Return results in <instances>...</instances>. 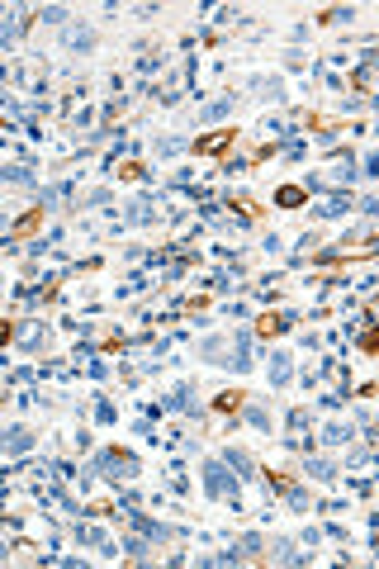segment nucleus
Returning a JSON list of instances; mask_svg holds the SVG:
<instances>
[{"mask_svg":"<svg viewBox=\"0 0 379 569\" xmlns=\"http://www.w3.org/2000/svg\"><path fill=\"white\" fill-rule=\"evenodd\" d=\"M223 147H233V133H209L194 142V152H223Z\"/></svg>","mask_w":379,"mask_h":569,"instance_id":"obj_1","label":"nucleus"},{"mask_svg":"<svg viewBox=\"0 0 379 569\" xmlns=\"http://www.w3.org/2000/svg\"><path fill=\"white\" fill-rule=\"evenodd\" d=\"M256 332H261V337H275V332H285V318H280V313H266V318L256 323Z\"/></svg>","mask_w":379,"mask_h":569,"instance_id":"obj_2","label":"nucleus"},{"mask_svg":"<svg viewBox=\"0 0 379 569\" xmlns=\"http://www.w3.org/2000/svg\"><path fill=\"white\" fill-rule=\"evenodd\" d=\"M298 199H303V190L298 185H280L275 190V204H298Z\"/></svg>","mask_w":379,"mask_h":569,"instance_id":"obj_3","label":"nucleus"},{"mask_svg":"<svg viewBox=\"0 0 379 569\" xmlns=\"http://www.w3.org/2000/svg\"><path fill=\"white\" fill-rule=\"evenodd\" d=\"M237 404H242V394H223V399H218V408H223V413H233Z\"/></svg>","mask_w":379,"mask_h":569,"instance_id":"obj_4","label":"nucleus"},{"mask_svg":"<svg viewBox=\"0 0 379 569\" xmlns=\"http://www.w3.org/2000/svg\"><path fill=\"white\" fill-rule=\"evenodd\" d=\"M33 228H38V214H28V218H19V228H15V233H19V238H24V233H33Z\"/></svg>","mask_w":379,"mask_h":569,"instance_id":"obj_5","label":"nucleus"},{"mask_svg":"<svg viewBox=\"0 0 379 569\" xmlns=\"http://www.w3.org/2000/svg\"><path fill=\"white\" fill-rule=\"evenodd\" d=\"M0 342H10V327H5V323H0Z\"/></svg>","mask_w":379,"mask_h":569,"instance_id":"obj_6","label":"nucleus"}]
</instances>
